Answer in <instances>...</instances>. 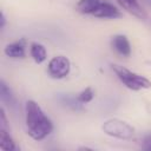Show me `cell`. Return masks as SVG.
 I'll use <instances>...</instances> for the list:
<instances>
[{
    "label": "cell",
    "mask_w": 151,
    "mask_h": 151,
    "mask_svg": "<svg viewBox=\"0 0 151 151\" xmlns=\"http://www.w3.org/2000/svg\"><path fill=\"white\" fill-rule=\"evenodd\" d=\"M111 67H112L113 72L116 73V76L118 77V79L127 88H130L132 91H139L143 88L151 87V81L147 78H145L138 73H134V72L127 70L126 67L117 65V64H112Z\"/></svg>",
    "instance_id": "7a4b0ae2"
},
{
    "label": "cell",
    "mask_w": 151,
    "mask_h": 151,
    "mask_svg": "<svg viewBox=\"0 0 151 151\" xmlns=\"http://www.w3.org/2000/svg\"><path fill=\"white\" fill-rule=\"evenodd\" d=\"M111 45H112V47L119 54H122L124 57H129L131 54V45H130V41L123 34L114 35L112 38V40H111Z\"/></svg>",
    "instance_id": "ba28073f"
},
{
    "label": "cell",
    "mask_w": 151,
    "mask_h": 151,
    "mask_svg": "<svg viewBox=\"0 0 151 151\" xmlns=\"http://www.w3.org/2000/svg\"><path fill=\"white\" fill-rule=\"evenodd\" d=\"M142 147L144 150H146V151H151V134H147V136L144 137Z\"/></svg>",
    "instance_id": "5bb4252c"
},
{
    "label": "cell",
    "mask_w": 151,
    "mask_h": 151,
    "mask_svg": "<svg viewBox=\"0 0 151 151\" xmlns=\"http://www.w3.org/2000/svg\"><path fill=\"white\" fill-rule=\"evenodd\" d=\"M100 2V0H79L76 5V11L81 14H93Z\"/></svg>",
    "instance_id": "30bf717a"
},
{
    "label": "cell",
    "mask_w": 151,
    "mask_h": 151,
    "mask_svg": "<svg viewBox=\"0 0 151 151\" xmlns=\"http://www.w3.org/2000/svg\"><path fill=\"white\" fill-rule=\"evenodd\" d=\"M0 96H1L2 103H6L7 105H11V106L15 105V98L12 94L11 88L7 86V84L4 80L0 81Z\"/></svg>",
    "instance_id": "7c38bea8"
},
{
    "label": "cell",
    "mask_w": 151,
    "mask_h": 151,
    "mask_svg": "<svg viewBox=\"0 0 151 151\" xmlns=\"http://www.w3.org/2000/svg\"><path fill=\"white\" fill-rule=\"evenodd\" d=\"M25 47H26V40L25 39H21L19 41H15V42H12V44H8L4 52L7 57L9 58H14V59H18V58H24L26 52H25Z\"/></svg>",
    "instance_id": "9c48e42d"
},
{
    "label": "cell",
    "mask_w": 151,
    "mask_h": 151,
    "mask_svg": "<svg viewBox=\"0 0 151 151\" xmlns=\"http://www.w3.org/2000/svg\"><path fill=\"white\" fill-rule=\"evenodd\" d=\"M101 129L107 136H111L118 139H124V140L131 139L134 134V129L130 124L116 118L106 120L103 124Z\"/></svg>",
    "instance_id": "3957f363"
},
{
    "label": "cell",
    "mask_w": 151,
    "mask_h": 151,
    "mask_svg": "<svg viewBox=\"0 0 151 151\" xmlns=\"http://www.w3.org/2000/svg\"><path fill=\"white\" fill-rule=\"evenodd\" d=\"M29 54L33 58V60L38 64H41L42 61L46 60L47 53H46V48L44 47V45L39 44V42H32L31 47H29Z\"/></svg>",
    "instance_id": "8fae6325"
},
{
    "label": "cell",
    "mask_w": 151,
    "mask_h": 151,
    "mask_svg": "<svg viewBox=\"0 0 151 151\" xmlns=\"http://www.w3.org/2000/svg\"><path fill=\"white\" fill-rule=\"evenodd\" d=\"M92 15L96 18H103V19H117V18H120L123 14L112 4L107 1H101Z\"/></svg>",
    "instance_id": "8992f818"
},
{
    "label": "cell",
    "mask_w": 151,
    "mask_h": 151,
    "mask_svg": "<svg viewBox=\"0 0 151 151\" xmlns=\"http://www.w3.org/2000/svg\"><path fill=\"white\" fill-rule=\"evenodd\" d=\"M0 149L4 151H14L17 149L8 131V125L4 107H1L0 110Z\"/></svg>",
    "instance_id": "5b68a950"
},
{
    "label": "cell",
    "mask_w": 151,
    "mask_h": 151,
    "mask_svg": "<svg viewBox=\"0 0 151 151\" xmlns=\"http://www.w3.org/2000/svg\"><path fill=\"white\" fill-rule=\"evenodd\" d=\"M25 119H26L27 133L34 140L44 139L53 130V124L51 119L45 114V112L34 100L26 101Z\"/></svg>",
    "instance_id": "6da1fadb"
},
{
    "label": "cell",
    "mask_w": 151,
    "mask_h": 151,
    "mask_svg": "<svg viewBox=\"0 0 151 151\" xmlns=\"http://www.w3.org/2000/svg\"><path fill=\"white\" fill-rule=\"evenodd\" d=\"M126 12H129L130 14L137 17L138 19L145 20L147 18L146 12L143 9V7L139 5L138 0H116Z\"/></svg>",
    "instance_id": "52a82bcc"
},
{
    "label": "cell",
    "mask_w": 151,
    "mask_h": 151,
    "mask_svg": "<svg viewBox=\"0 0 151 151\" xmlns=\"http://www.w3.org/2000/svg\"><path fill=\"white\" fill-rule=\"evenodd\" d=\"M71 70V63L70 60L64 55H57L53 57L47 65V72L52 78L61 79L65 78Z\"/></svg>",
    "instance_id": "277c9868"
},
{
    "label": "cell",
    "mask_w": 151,
    "mask_h": 151,
    "mask_svg": "<svg viewBox=\"0 0 151 151\" xmlns=\"http://www.w3.org/2000/svg\"><path fill=\"white\" fill-rule=\"evenodd\" d=\"M5 24H6V18H5L4 12H1V25H0V27L4 28V27H5Z\"/></svg>",
    "instance_id": "9a60e30c"
},
{
    "label": "cell",
    "mask_w": 151,
    "mask_h": 151,
    "mask_svg": "<svg viewBox=\"0 0 151 151\" xmlns=\"http://www.w3.org/2000/svg\"><path fill=\"white\" fill-rule=\"evenodd\" d=\"M94 97V92L91 87H86L85 90H83L78 96H77V101L80 104H86L90 103Z\"/></svg>",
    "instance_id": "4fadbf2b"
}]
</instances>
